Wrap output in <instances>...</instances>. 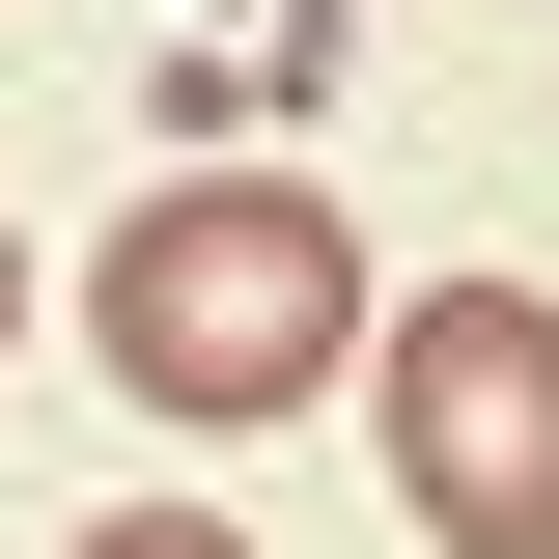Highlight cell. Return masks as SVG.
<instances>
[{"mask_svg":"<svg viewBox=\"0 0 559 559\" xmlns=\"http://www.w3.org/2000/svg\"><path fill=\"white\" fill-rule=\"evenodd\" d=\"M84 336H112L140 419H280L364 364V252L308 168H168V197L112 224V280H84Z\"/></svg>","mask_w":559,"mask_h":559,"instance_id":"cell-1","label":"cell"},{"mask_svg":"<svg viewBox=\"0 0 559 559\" xmlns=\"http://www.w3.org/2000/svg\"><path fill=\"white\" fill-rule=\"evenodd\" d=\"M364 419H392V503L448 559H559V308L532 280H448L364 336Z\"/></svg>","mask_w":559,"mask_h":559,"instance_id":"cell-2","label":"cell"},{"mask_svg":"<svg viewBox=\"0 0 559 559\" xmlns=\"http://www.w3.org/2000/svg\"><path fill=\"white\" fill-rule=\"evenodd\" d=\"M57 559H252V532H197V503H112V532H57Z\"/></svg>","mask_w":559,"mask_h":559,"instance_id":"cell-3","label":"cell"},{"mask_svg":"<svg viewBox=\"0 0 559 559\" xmlns=\"http://www.w3.org/2000/svg\"><path fill=\"white\" fill-rule=\"evenodd\" d=\"M0 336H28V252H0Z\"/></svg>","mask_w":559,"mask_h":559,"instance_id":"cell-4","label":"cell"}]
</instances>
